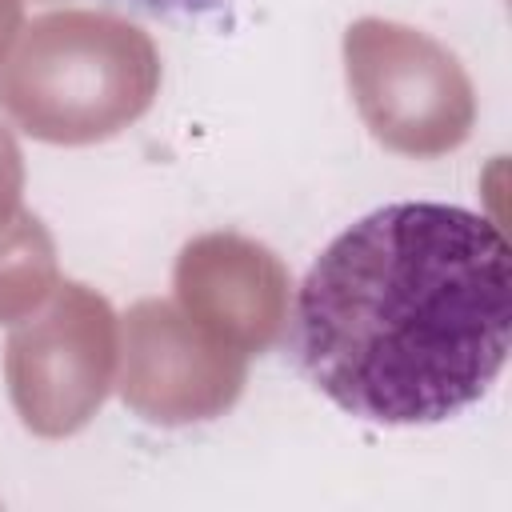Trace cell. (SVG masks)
<instances>
[{
  "label": "cell",
  "mask_w": 512,
  "mask_h": 512,
  "mask_svg": "<svg viewBox=\"0 0 512 512\" xmlns=\"http://www.w3.org/2000/svg\"><path fill=\"white\" fill-rule=\"evenodd\" d=\"M292 348L348 416L452 420L508 364L512 248L472 208L384 204L344 228L300 280Z\"/></svg>",
  "instance_id": "obj_1"
}]
</instances>
